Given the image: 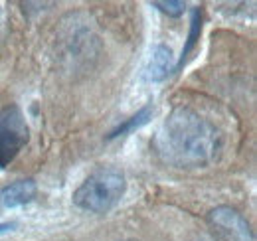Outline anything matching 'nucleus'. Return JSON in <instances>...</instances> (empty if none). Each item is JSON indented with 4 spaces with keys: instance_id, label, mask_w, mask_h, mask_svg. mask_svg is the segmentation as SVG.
<instances>
[{
    "instance_id": "nucleus-1",
    "label": "nucleus",
    "mask_w": 257,
    "mask_h": 241,
    "mask_svg": "<svg viewBox=\"0 0 257 241\" xmlns=\"http://www.w3.org/2000/svg\"><path fill=\"white\" fill-rule=\"evenodd\" d=\"M153 147L174 168H206L222 151V133L198 111L176 107L161 125Z\"/></svg>"
},
{
    "instance_id": "nucleus-2",
    "label": "nucleus",
    "mask_w": 257,
    "mask_h": 241,
    "mask_svg": "<svg viewBox=\"0 0 257 241\" xmlns=\"http://www.w3.org/2000/svg\"><path fill=\"white\" fill-rule=\"evenodd\" d=\"M127 188L125 174L117 168H99L73 192V204L89 213H107L123 198Z\"/></svg>"
},
{
    "instance_id": "nucleus-3",
    "label": "nucleus",
    "mask_w": 257,
    "mask_h": 241,
    "mask_svg": "<svg viewBox=\"0 0 257 241\" xmlns=\"http://www.w3.org/2000/svg\"><path fill=\"white\" fill-rule=\"evenodd\" d=\"M30 141V129L16 105L0 111V168H8Z\"/></svg>"
},
{
    "instance_id": "nucleus-4",
    "label": "nucleus",
    "mask_w": 257,
    "mask_h": 241,
    "mask_svg": "<svg viewBox=\"0 0 257 241\" xmlns=\"http://www.w3.org/2000/svg\"><path fill=\"white\" fill-rule=\"evenodd\" d=\"M208 221L225 241H255L249 221L231 206H218L210 210Z\"/></svg>"
},
{
    "instance_id": "nucleus-5",
    "label": "nucleus",
    "mask_w": 257,
    "mask_h": 241,
    "mask_svg": "<svg viewBox=\"0 0 257 241\" xmlns=\"http://www.w3.org/2000/svg\"><path fill=\"white\" fill-rule=\"evenodd\" d=\"M36 194H38V186L32 178L12 182L0 190V208L14 210L20 206H26L36 198Z\"/></svg>"
},
{
    "instance_id": "nucleus-6",
    "label": "nucleus",
    "mask_w": 257,
    "mask_h": 241,
    "mask_svg": "<svg viewBox=\"0 0 257 241\" xmlns=\"http://www.w3.org/2000/svg\"><path fill=\"white\" fill-rule=\"evenodd\" d=\"M176 69V63H174V56H172V50L168 46H157L151 61H149V67H147V79L149 81H164L172 71Z\"/></svg>"
},
{
    "instance_id": "nucleus-7",
    "label": "nucleus",
    "mask_w": 257,
    "mask_h": 241,
    "mask_svg": "<svg viewBox=\"0 0 257 241\" xmlns=\"http://www.w3.org/2000/svg\"><path fill=\"white\" fill-rule=\"evenodd\" d=\"M151 117H153V107H151V105H145V107L139 109L133 117H128L125 123L117 125V127L107 135V139L113 141V139L125 137V135H128V133H133V131H137V129H141V127H145V125L151 120Z\"/></svg>"
},
{
    "instance_id": "nucleus-8",
    "label": "nucleus",
    "mask_w": 257,
    "mask_h": 241,
    "mask_svg": "<svg viewBox=\"0 0 257 241\" xmlns=\"http://www.w3.org/2000/svg\"><path fill=\"white\" fill-rule=\"evenodd\" d=\"M200 34H202V10H200V8H194V10H192V20H190L188 40H186V46L182 48V56H180V60H178V63H176V69H174V71L182 69V65L186 63L188 56H190L194 50H196L198 40H200Z\"/></svg>"
},
{
    "instance_id": "nucleus-9",
    "label": "nucleus",
    "mask_w": 257,
    "mask_h": 241,
    "mask_svg": "<svg viewBox=\"0 0 257 241\" xmlns=\"http://www.w3.org/2000/svg\"><path fill=\"white\" fill-rule=\"evenodd\" d=\"M153 6L159 8L162 14L170 16V18H178V16H182L184 10H186V4L180 2V0H162V2L157 0V2H153Z\"/></svg>"
},
{
    "instance_id": "nucleus-10",
    "label": "nucleus",
    "mask_w": 257,
    "mask_h": 241,
    "mask_svg": "<svg viewBox=\"0 0 257 241\" xmlns=\"http://www.w3.org/2000/svg\"><path fill=\"white\" fill-rule=\"evenodd\" d=\"M8 30V14H6V8L0 4V38L6 34Z\"/></svg>"
},
{
    "instance_id": "nucleus-11",
    "label": "nucleus",
    "mask_w": 257,
    "mask_h": 241,
    "mask_svg": "<svg viewBox=\"0 0 257 241\" xmlns=\"http://www.w3.org/2000/svg\"><path fill=\"white\" fill-rule=\"evenodd\" d=\"M16 227V223L14 221H4V223H0V233H6V231H12Z\"/></svg>"
},
{
    "instance_id": "nucleus-12",
    "label": "nucleus",
    "mask_w": 257,
    "mask_h": 241,
    "mask_svg": "<svg viewBox=\"0 0 257 241\" xmlns=\"http://www.w3.org/2000/svg\"><path fill=\"white\" fill-rule=\"evenodd\" d=\"M192 241H216V239H212V237H208V235H198V237Z\"/></svg>"
},
{
    "instance_id": "nucleus-13",
    "label": "nucleus",
    "mask_w": 257,
    "mask_h": 241,
    "mask_svg": "<svg viewBox=\"0 0 257 241\" xmlns=\"http://www.w3.org/2000/svg\"><path fill=\"white\" fill-rule=\"evenodd\" d=\"M125 241H135V239H125Z\"/></svg>"
}]
</instances>
